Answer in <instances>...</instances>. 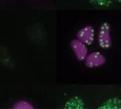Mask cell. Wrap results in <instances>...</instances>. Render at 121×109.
<instances>
[{
    "label": "cell",
    "mask_w": 121,
    "mask_h": 109,
    "mask_svg": "<svg viewBox=\"0 0 121 109\" xmlns=\"http://www.w3.org/2000/svg\"><path fill=\"white\" fill-rule=\"evenodd\" d=\"M94 37H95V30L91 26L82 27L77 33V38L86 45H91L94 42Z\"/></svg>",
    "instance_id": "cell-2"
},
{
    "label": "cell",
    "mask_w": 121,
    "mask_h": 109,
    "mask_svg": "<svg viewBox=\"0 0 121 109\" xmlns=\"http://www.w3.org/2000/svg\"><path fill=\"white\" fill-rule=\"evenodd\" d=\"M105 57L99 52H93L85 58V65L88 67L100 66L105 64Z\"/></svg>",
    "instance_id": "cell-4"
},
{
    "label": "cell",
    "mask_w": 121,
    "mask_h": 109,
    "mask_svg": "<svg viewBox=\"0 0 121 109\" xmlns=\"http://www.w3.org/2000/svg\"><path fill=\"white\" fill-rule=\"evenodd\" d=\"M98 44L102 48H109L112 46V41L110 37V25L106 22L100 26L98 33Z\"/></svg>",
    "instance_id": "cell-1"
},
{
    "label": "cell",
    "mask_w": 121,
    "mask_h": 109,
    "mask_svg": "<svg viewBox=\"0 0 121 109\" xmlns=\"http://www.w3.org/2000/svg\"><path fill=\"white\" fill-rule=\"evenodd\" d=\"M12 108L13 109H33V106L29 102H27V101L21 100V101L16 102L12 106Z\"/></svg>",
    "instance_id": "cell-5"
},
{
    "label": "cell",
    "mask_w": 121,
    "mask_h": 109,
    "mask_svg": "<svg viewBox=\"0 0 121 109\" xmlns=\"http://www.w3.org/2000/svg\"><path fill=\"white\" fill-rule=\"evenodd\" d=\"M72 49L74 50L77 59L78 61H83L85 60V58L87 57V47L85 45L84 43H82L81 41L78 40H73L70 44Z\"/></svg>",
    "instance_id": "cell-3"
}]
</instances>
